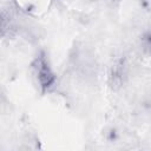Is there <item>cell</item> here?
I'll list each match as a JSON object with an SVG mask.
<instances>
[{
	"label": "cell",
	"mask_w": 151,
	"mask_h": 151,
	"mask_svg": "<svg viewBox=\"0 0 151 151\" xmlns=\"http://www.w3.org/2000/svg\"><path fill=\"white\" fill-rule=\"evenodd\" d=\"M33 70L37 81L39 83V86L42 88V91H48L53 86L55 77L44 54L37 57V59L33 63Z\"/></svg>",
	"instance_id": "obj_1"
},
{
	"label": "cell",
	"mask_w": 151,
	"mask_h": 151,
	"mask_svg": "<svg viewBox=\"0 0 151 151\" xmlns=\"http://www.w3.org/2000/svg\"><path fill=\"white\" fill-rule=\"evenodd\" d=\"M142 48L145 53L151 54V32L146 33L142 39Z\"/></svg>",
	"instance_id": "obj_2"
}]
</instances>
